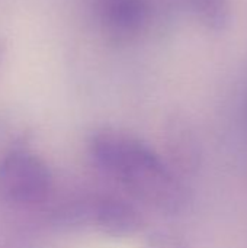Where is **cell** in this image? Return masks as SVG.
Returning a JSON list of instances; mask_svg holds the SVG:
<instances>
[{"instance_id":"1","label":"cell","mask_w":247,"mask_h":248,"mask_svg":"<svg viewBox=\"0 0 247 248\" xmlns=\"http://www.w3.org/2000/svg\"><path fill=\"white\" fill-rule=\"evenodd\" d=\"M87 147L98 169L144 205L165 215H178L188 205L183 180L140 138L103 128L92 134Z\"/></svg>"},{"instance_id":"2","label":"cell","mask_w":247,"mask_h":248,"mask_svg":"<svg viewBox=\"0 0 247 248\" xmlns=\"http://www.w3.org/2000/svg\"><path fill=\"white\" fill-rule=\"evenodd\" d=\"M52 190L48 166L23 145L12 147L0 158V202L10 206H36Z\"/></svg>"},{"instance_id":"3","label":"cell","mask_w":247,"mask_h":248,"mask_svg":"<svg viewBox=\"0 0 247 248\" xmlns=\"http://www.w3.org/2000/svg\"><path fill=\"white\" fill-rule=\"evenodd\" d=\"M96 13L103 32L114 41L135 38L147 25L148 0H96Z\"/></svg>"},{"instance_id":"4","label":"cell","mask_w":247,"mask_h":248,"mask_svg":"<svg viewBox=\"0 0 247 248\" xmlns=\"http://www.w3.org/2000/svg\"><path fill=\"white\" fill-rule=\"evenodd\" d=\"M92 225L114 238L135 235L144 225L141 212L128 201L114 195L93 196Z\"/></svg>"},{"instance_id":"5","label":"cell","mask_w":247,"mask_h":248,"mask_svg":"<svg viewBox=\"0 0 247 248\" xmlns=\"http://www.w3.org/2000/svg\"><path fill=\"white\" fill-rule=\"evenodd\" d=\"M166 154L167 160L165 161L182 180L194 176L201 167L202 151L199 141L185 122L175 121L167 126Z\"/></svg>"},{"instance_id":"6","label":"cell","mask_w":247,"mask_h":248,"mask_svg":"<svg viewBox=\"0 0 247 248\" xmlns=\"http://www.w3.org/2000/svg\"><path fill=\"white\" fill-rule=\"evenodd\" d=\"M92 202L93 196L77 198L58 205L51 212V222L61 230L82 228L92 225Z\"/></svg>"},{"instance_id":"7","label":"cell","mask_w":247,"mask_h":248,"mask_svg":"<svg viewBox=\"0 0 247 248\" xmlns=\"http://www.w3.org/2000/svg\"><path fill=\"white\" fill-rule=\"evenodd\" d=\"M199 19L214 31L226 29L230 19L229 0H191Z\"/></svg>"},{"instance_id":"8","label":"cell","mask_w":247,"mask_h":248,"mask_svg":"<svg viewBox=\"0 0 247 248\" xmlns=\"http://www.w3.org/2000/svg\"><path fill=\"white\" fill-rule=\"evenodd\" d=\"M146 248H189V246L170 230H154L146 238Z\"/></svg>"},{"instance_id":"9","label":"cell","mask_w":247,"mask_h":248,"mask_svg":"<svg viewBox=\"0 0 247 248\" xmlns=\"http://www.w3.org/2000/svg\"><path fill=\"white\" fill-rule=\"evenodd\" d=\"M3 55H4V48H3V45L0 44V65H1V61H3Z\"/></svg>"},{"instance_id":"10","label":"cell","mask_w":247,"mask_h":248,"mask_svg":"<svg viewBox=\"0 0 247 248\" xmlns=\"http://www.w3.org/2000/svg\"><path fill=\"white\" fill-rule=\"evenodd\" d=\"M0 132H1V126H0Z\"/></svg>"}]
</instances>
